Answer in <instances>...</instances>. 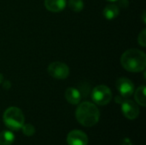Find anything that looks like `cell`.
Returning <instances> with one entry per match:
<instances>
[{"label": "cell", "mask_w": 146, "mask_h": 145, "mask_svg": "<svg viewBox=\"0 0 146 145\" xmlns=\"http://www.w3.org/2000/svg\"><path fill=\"white\" fill-rule=\"evenodd\" d=\"M3 75L2 73H0V84L3 83Z\"/></svg>", "instance_id": "7402d4cb"}, {"label": "cell", "mask_w": 146, "mask_h": 145, "mask_svg": "<svg viewBox=\"0 0 146 145\" xmlns=\"http://www.w3.org/2000/svg\"><path fill=\"white\" fill-rule=\"evenodd\" d=\"M145 11H144L143 12V21H144V23H145Z\"/></svg>", "instance_id": "44dd1931"}, {"label": "cell", "mask_w": 146, "mask_h": 145, "mask_svg": "<svg viewBox=\"0 0 146 145\" xmlns=\"http://www.w3.org/2000/svg\"><path fill=\"white\" fill-rule=\"evenodd\" d=\"M68 5L74 12H80L84 8V2L82 0H68Z\"/></svg>", "instance_id": "5bb4252c"}, {"label": "cell", "mask_w": 146, "mask_h": 145, "mask_svg": "<svg viewBox=\"0 0 146 145\" xmlns=\"http://www.w3.org/2000/svg\"><path fill=\"white\" fill-rule=\"evenodd\" d=\"M121 66L128 72L139 73L145 69L146 56L145 52L138 49L126 50L121 57Z\"/></svg>", "instance_id": "6da1fadb"}, {"label": "cell", "mask_w": 146, "mask_h": 145, "mask_svg": "<svg viewBox=\"0 0 146 145\" xmlns=\"http://www.w3.org/2000/svg\"><path fill=\"white\" fill-rule=\"evenodd\" d=\"M3 87L5 90H9L11 88V83H10V81H9V80L3 81Z\"/></svg>", "instance_id": "ac0fdd59"}, {"label": "cell", "mask_w": 146, "mask_h": 145, "mask_svg": "<svg viewBox=\"0 0 146 145\" xmlns=\"http://www.w3.org/2000/svg\"><path fill=\"white\" fill-rule=\"evenodd\" d=\"M65 98L70 104L76 105L80 102L81 93L78 89L74 87H69L65 91Z\"/></svg>", "instance_id": "30bf717a"}, {"label": "cell", "mask_w": 146, "mask_h": 145, "mask_svg": "<svg viewBox=\"0 0 146 145\" xmlns=\"http://www.w3.org/2000/svg\"><path fill=\"white\" fill-rule=\"evenodd\" d=\"M121 110L124 116L128 120H135L139 115L138 105L131 100H124L122 102Z\"/></svg>", "instance_id": "52a82bcc"}, {"label": "cell", "mask_w": 146, "mask_h": 145, "mask_svg": "<svg viewBox=\"0 0 146 145\" xmlns=\"http://www.w3.org/2000/svg\"><path fill=\"white\" fill-rule=\"evenodd\" d=\"M107 1H109V2H115L117 0H107Z\"/></svg>", "instance_id": "603a6c76"}, {"label": "cell", "mask_w": 146, "mask_h": 145, "mask_svg": "<svg viewBox=\"0 0 146 145\" xmlns=\"http://www.w3.org/2000/svg\"><path fill=\"white\" fill-rule=\"evenodd\" d=\"M138 43L139 45H141L142 47H145L146 46V30L144 29L138 37Z\"/></svg>", "instance_id": "2e32d148"}, {"label": "cell", "mask_w": 146, "mask_h": 145, "mask_svg": "<svg viewBox=\"0 0 146 145\" xmlns=\"http://www.w3.org/2000/svg\"><path fill=\"white\" fill-rule=\"evenodd\" d=\"M67 142L68 145H87L88 138L84 132L74 130L68 134Z\"/></svg>", "instance_id": "ba28073f"}, {"label": "cell", "mask_w": 146, "mask_h": 145, "mask_svg": "<svg viewBox=\"0 0 146 145\" xmlns=\"http://www.w3.org/2000/svg\"><path fill=\"white\" fill-rule=\"evenodd\" d=\"M92 99L96 104L104 106L110 103V102L111 101L112 92L108 86L104 85H100L96 86L92 90Z\"/></svg>", "instance_id": "277c9868"}, {"label": "cell", "mask_w": 146, "mask_h": 145, "mask_svg": "<svg viewBox=\"0 0 146 145\" xmlns=\"http://www.w3.org/2000/svg\"><path fill=\"white\" fill-rule=\"evenodd\" d=\"M67 0H44V6L46 9L50 12H60L66 7Z\"/></svg>", "instance_id": "9c48e42d"}, {"label": "cell", "mask_w": 146, "mask_h": 145, "mask_svg": "<svg viewBox=\"0 0 146 145\" xmlns=\"http://www.w3.org/2000/svg\"><path fill=\"white\" fill-rule=\"evenodd\" d=\"M116 88L120 92V95L124 98L129 97L134 92V85L127 78H120L116 81Z\"/></svg>", "instance_id": "8992f818"}, {"label": "cell", "mask_w": 146, "mask_h": 145, "mask_svg": "<svg viewBox=\"0 0 146 145\" xmlns=\"http://www.w3.org/2000/svg\"><path fill=\"white\" fill-rule=\"evenodd\" d=\"M119 6L123 9H127L129 6L128 0H119Z\"/></svg>", "instance_id": "e0dca14e"}, {"label": "cell", "mask_w": 146, "mask_h": 145, "mask_svg": "<svg viewBox=\"0 0 146 145\" xmlns=\"http://www.w3.org/2000/svg\"><path fill=\"white\" fill-rule=\"evenodd\" d=\"M123 101H124V97H121V96H117V97H115V102H116L117 103H122Z\"/></svg>", "instance_id": "ffe728a7"}, {"label": "cell", "mask_w": 146, "mask_h": 145, "mask_svg": "<svg viewBox=\"0 0 146 145\" xmlns=\"http://www.w3.org/2000/svg\"><path fill=\"white\" fill-rule=\"evenodd\" d=\"M22 129V132H23V134L27 136V137H32L34 135L36 130H35V127L31 125V124H25L22 126L21 127Z\"/></svg>", "instance_id": "9a60e30c"}, {"label": "cell", "mask_w": 146, "mask_h": 145, "mask_svg": "<svg viewBox=\"0 0 146 145\" xmlns=\"http://www.w3.org/2000/svg\"><path fill=\"white\" fill-rule=\"evenodd\" d=\"M120 14L119 7L115 4H109L107 5L103 11L104 16L108 20H113L116 18Z\"/></svg>", "instance_id": "8fae6325"}, {"label": "cell", "mask_w": 146, "mask_h": 145, "mask_svg": "<svg viewBox=\"0 0 146 145\" xmlns=\"http://www.w3.org/2000/svg\"><path fill=\"white\" fill-rule=\"evenodd\" d=\"M15 139V134L11 131L5 130L0 132V145H11Z\"/></svg>", "instance_id": "7c38bea8"}, {"label": "cell", "mask_w": 146, "mask_h": 145, "mask_svg": "<svg viewBox=\"0 0 146 145\" xmlns=\"http://www.w3.org/2000/svg\"><path fill=\"white\" fill-rule=\"evenodd\" d=\"M145 90V86L141 85L136 90V91L134 93V97H135V100H136L137 103L139 104L142 107H145L146 106Z\"/></svg>", "instance_id": "4fadbf2b"}, {"label": "cell", "mask_w": 146, "mask_h": 145, "mask_svg": "<svg viewBox=\"0 0 146 145\" xmlns=\"http://www.w3.org/2000/svg\"><path fill=\"white\" fill-rule=\"evenodd\" d=\"M3 120L8 128L12 131H18L24 125L25 118L22 111L19 108L9 107L4 111Z\"/></svg>", "instance_id": "3957f363"}, {"label": "cell", "mask_w": 146, "mask_h": 145, "mask_svg": "<svg viewBox=\"0 0 146 145\" xmlns=\"http://www.w3.org/2000/svg\"><path fill=\"white\" fill-rule=\"evenodd\" d=\"M48 73L54 79H64L69 75V68L61 62H54L48 66Z\"/></svg>", "instance_id": "5b68a950"}, {"label": "cell", "mask_w": 146, "mask_h": 145, "mask_svg": "<svg viewBox=\"0 0 146 145\" xmlns=\"http://www.w3.org/2000/svg\"><path fill=\"white\" fill-rule=\"evenodd\" d=\"M121 145H133V143H132V141H131L130 138H125L121 141Z\"/></svg>", "instance_id": "d6986e66"}, {"label": "cell", "mask_w": 146, "mask_h": 145, "mask_svg": "<svg viewBox=\"0 0 146 145\" xmlns=\"http://www.w3.org/2000/svg\"><path fill=\"white\" fill-rule=\"evenodd\" d=\"M75 116L80 125L86 127H92L98 122L100 112L94 103L83 102L76 109Z\"/></svg>", "instance_id": "7a4b0ae2"}]
</instances>
